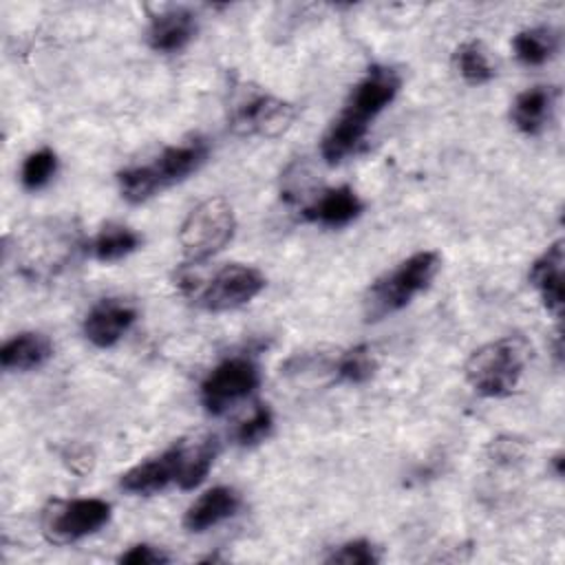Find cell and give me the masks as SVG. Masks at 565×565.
Segmentation results:
<instances>
[{
	"mask_svg": "<svg viewBox=\"0 0 565 565\" xmlns=\"http://www.w3.org/2000/svg\"><path fill=\"white\" fill-rule=\"evenodd\" d=\"M439 254L433 249L417 252L402 260L395 269L377 278L364 296V316L369 322H377L399 309H404L417 294H422L439 269Z\"/></svg>",
	"mask_w": 565,
	"mask_h": 565,
	"instance_id": "7a4b0ae2",
	"label": "cell"
},
{
	"mask_svg": "<svg viewBox=\"0 0 565 565\" xmlns=\"http://www.w3.org/2000/svg\"><path fill=\"white\" fill-rule=\"evenodd\" d=\"M241 508V494L230 486H214L205 490L183 516V525L190 532H205L221 521L234 516Z\"/></svg>",
	"mask_w": 565,
	"mask_h": 565,
	"instance_id": "5bb4252c",
	"label": "cell"
},
{
	"mask_svg": "<svg viewBox=\"0 0 565 565\" xmlns=\"http://www.w3.org/2000/svg\"><path fill=\"white\" fill-rule=\"evenodd\" d=\"M188 441H179L163 450L157 457H150L130 470H126L119 479V486L130 494H157L170 486H179L183 461H185Z\"/></svg>",
	"mask_w": 565,
	"mask_h": 565,
	"instance_id": "9c48e42d",
	"label": "cell"
},
{
	"mask_svg": "<svg viewBox=\"0 0 565 565\" xmlns=\"http://www.w3.org/2000/svg\"><path fill=\"white\" fill-rule=\"evenodd\" d=\"M57 170V157L51 148H40L26 154L22 170H20V181L26 190L35 192L42 190L55 174Z\"/></svg>",
	"mask_w": 565,
	"mask_h": 565,
	"instance_id": "cb8c5ba5",
	"label": "cell"
},
{
	"mask_svg": "<svg viewBox=\"0 0 565 565\" xmlns=\"http://www.w3.org/2000/svg\"><path fill=\"white\" fill-rule=\"evenodd\" d=\"M455 68L468 84H486L494 77V66L479 40H468L455 49Z\"/></svg>",
	"mask_w": 565,
	"mask_h": 565,
	"instance_id": "44dd1931",
	"label": "cell"
},
{
	"mask_svg": "<svg viewBox=\"0 0 565 565\" xmlns=\"http://www.w3.org/2000/svg\"><path fill=\"white\" fill-rule=\"evenodd\" d=\"M552 466H554L556 477H561V475H563V455H556V457L552 459Z\"/></svg>",
	"mask_w": 565,
	"mask_h": 565,
	"instance_id": "83f0119b",
	"label": "cell"
},
{
	"mask_svg": "<svg viewBox=\"0 0 565 565\" xmlns=\"http://www.w3.org/2000/svg\"><path fill=\"white\" fill-rule=\"evenodd\" d=\"M556 104V88L552 86H532L516 95L510 108L512 124L525 135H539L552 119Z\"/></svg>",
	"mask_w": 565,
	"mask_h": 565,
	"instance_id": "2e32d148",
	"label": "cell"
},
{
	"mask_svg": "<svg viewBox=\"0 0 565 565\" xmlns=\"http://www.w3.org/2000/svg\"><path fill=\"white\" fill-rule=\"evenodd\" d=\"M119 563H124V565H163V563H170V554H166L161 547H154L148 543H137L119 556Z\"/></svg>",
	"mask_w": 565,
	"mask_h": 565,
	"instance_id": "4316f807",
	"label": "cell"
},
{
	"mask_svg": "<svg viewBox=\"0 0 565 565\" xmlns=\"http://www.w3.org/2000/svg\"><path fill=\"white\" fill-rule=\"evenodd\" d=\"M137 320V307L121 298H106L97 302L84 318V335L99 349L115 347Z\"/></svg>",
	"mask_w": 565,
	"mask_h": 565,
	"instance_id": "30bf717a",
	"label": "cell"
},
{
	"mask_svg": "<svg viewBox=\"0 0 565 565\" xmlns=\"http://www.w3.org/2000/svg\"><path fill=\"white\" fill-rule=\"evenodd\" d=\"M110 521V503L104 499H55L42 510V534L49 543L68 545L95 534Z\"/></svg>",
	"mask_w": 565,
	"mask_h": 565,
	"instance_id": "277c9868",
	"label": "cell"
},
{
	"mask_svg": "<svg viewBox=\"0 0 565 565\" xmlns=\"http://www.w3.org/2000/svg\"><path fill=\"white\" fill-rule=\"evenodd\" d=\"M271 428H274L271 411L267 406L258 404L254 408V413L236 426L234 439H236L238 446H256V444H260V441H265L269 437Z\"/></svg>",
	"mask_w": 565,
	"mask_h": 565,
	"instance_id": "d4e9b609",
	"label": "cell"
},
{
	"mask_svg": "<svg viewBox=\"0 0 565 565\" xmlns=\"http://www.w3.org/2000/svg\"><path fill=\"white\" fill-rule=\"evenodd\" d=\"M399 86L402 77L395 68L375 64L351 88L347 104L338 117L369 132V124L395 99Z\"/></svg>",
	"mask_w": 565,
	"mask_h": 565,
	"instance_id": "8992f818",
	"label": "cell"
},
{
	"mask_svg": "<svg viewBox=\"0 0 565 565\" xmlns=\"http://www.w3.org/2000/svg\"><path fill=\"white\" fill-rule=\"evenodd\" d=\"M141 245V236L126 225L108 223L97 232V236L90 241V254L99 263H115L132 254Z\"/></svg>",
	"mask_w": 565,
	"mask_h": 565,
	"instance_id": "ac0fdd59",
	"label": "cell"
},
{
	"mask_svg": "<svg viewBox=\"0 0 565 565\" xmlns=\"http://www.w3.org/2000/svg\"><path fill=\"white\" fill-rule=\"evenodd\" d=\"M119 192L128 203H143L161 192L159 181L154 179L150 166H132L117 174Z\"/></svg>",
	"mask_w": 565,
	"mask_h": 565,
	"instance_id": "603a6c76",
	"label": "cell"
},
{
	"mask_svg": "<svg viewBox=\"0 0 565 565\" xmlns=\"http://www.w3.org/2000/svg\"><path fill=\"white\" fill-rule=\"evenodd\" d=\"M218 455V441L216 437H201L196 441H188L185 448V463L181 472L179 488L181 490H192L196 488L210 472L214 459Z\"/></svg>",
	"mask_w": 565,
	"mask_h": 565,
	"instance_id": "ffe728a7",
	"label": "cell"
},
{
	"mask_svg": "<svg viewBox=\"0 0 565 565\" xmlns=\"http://www.w3.org/2000/svg\"><path fill=\"white\" fill-rule=\"evenodd\" d=\"M296 119V108L274 95L256 93L234 108L232 126L243 135L280 137Z\"/></svg>",
	"mask_w": 565,
	"mask_h": 565,
	"instance_id": "ba28073f",
	"label": "cell"
},
{
	"mask_svg": "<svg viewBox=\"0 0 565 565\" xmlns=\"http://www.w3.org/2000/svg\"><path fill=\"white\" fill-rule=\"evenodd\" d=\"M514 55L525 66L545 64L558 49V35L550 26H532L523 29L512 40Z\"/></svg>",
	"mask_w": 565,
	"mask_h": 565,
	"instance_id": "d6986e66",
	"label": "cell"
},
{
	"mask_svg": "<svg viewBox=\"0 0 565 565\" xmlns=\"http://www.w3.org/2000/svg\"><path fill=\"white\" fill-rule=\"evenodd\" d=\"M265 287V276L249 265H225L196 294V302L207 311H230L254 300Z\"/></svg>",
	"mask_w": 565,
	"mask_h": 565,
	"instance_id": "52a82bcc",
	"label": "cell"
},
{
	"mask_svg": "<svg viewBox=\"0 0 565 565\" xmlns=\"http://www.w3.org/2000/svg\"><path fill=\"white\" fill-rule=\"evenodd\" d=\"M53 358V342L38 331H24L2 344L0 362L7 371H33Z\"/></svg>",
	"mask_w": 565,
	"mask_h": 565,
	"instance_id": "e0dca14e",
	"label": "cell"
},
{
	"mask_svg": "<svg viewBox=\"0 0 565 565\" xmlns=\"http://www.w3.org/2000/svg\"><path fill=\"white\" fill-rule=\"evenodd\" d=\"M210 148L203 139H192L188 143L168 146L150 166L154 179L159 181L161 190L188 179L207 161Z\"/></svg>",
	"mask_w": 565,
	"mask_h": 565,
	"instance_id": "7c38bea8",
	"label": "cell"
},
{
	"mask_svg": "<svg viewBox=\"0 0 565 565\" xmlns=\"http://www.w3.org/2000/svg\"><path fill=\"white\" fill-rule=\"evenodd\" d=\"M236 216L227 199L210 196L194 205L179 227V245L188 263H203L218 254L234 236Z\"/></svg>",
	"mask_w": 565,
	"mask_h": 565,
	"instance_id": "3957f363",
	"label": "cell"
},
{
	"mask_svg": "<svg viewBox=\"0 0 565 565\" xmlns=\"http://www.w3.org/2000/svg\"><path fill=\"white\" fill-rule=\"evenodd\" d=\"M563 263L565 249L558 238L532 263L530 269V282L536 287L545 309L556 318H561L563 311Z\"/></svg>",
	"mask_w": 565,
	"mask_h": 565,
	"instance_id": "4fadbf2b",
	"label": "cell"
},
{
	"mask_svg": "<svg viewBox=\"0 0 565 565\" xmlns=\"http://www.w3.org/2000/svg\"><path fill=\"white\" fill-rule=\"evenodd\" d=\"M364 210L362 199L349 185L322 190L309 205L302 207V216L324 227H344L355 221Z\"/></svg>",
	"mask_w": 565,
	"mask_h": 565,
	"instance_id": "8fae6325",
	"label": "cell"
},
{
	"mask_svg": "<svg viewBox=\"0 0 565 565\" xmlns=\"http://www.w3.org/2000/svg\"><path fill=\"white\" fill-rule=\"evenodd\" d=\"M260 382L258 364L252 358L234 355L216 364L201 384V404L210 415L227 413L245 399Z\"/></svg>",
	"mask_w": 565,
	"mask_h": 565,
	"instance_id": "5b68a950",
	"label": "cell"
},
{
	"mask_svg": "<svg viewBox=\"0 0 565 565\" xmlns=\"http://www.w3.org/2000/svg\"><path fill=\"white\" fill-rule=\"evenodd\" d=\"M530 353L532 347L523 335L492 340L470 353L463 366L466 380L483 397H505L516 388Z\"/></svg>",
	"mask_w": 565,
	"mask_h": 565,
	"instance_id": "6da1fadb",
	"label": "cell"
},
{
	"mask_svg": "<svg viewBox=\"0 0 565 565\" xmlns=\"http://www.w3.org/2000/svg\"><path fill=\"white\" fill-rule=\"evenodd\" d=\"M380 550L366 541V539H355L347 541L338 547L331 550L327 556V563H342V565H375L380 563Z\"/></svg>",
	"mask_w": 565,
	"mask_h": 565,
	"instance_id": "484cf974",
	"label": "cell"
},
{
	"mask_svg": "<svg viewBox=\"0 0 565 565\" xmlns=\"http://www.w3.org/2000/svg\"><path fill=\"white\" fill-rule=\"evenodd\" d=\"M196 33V15L190 9L174 7L152 18L148 26V44L159 53L181 51Z\"/></svg>",
	"mask_w": 565,
	"mask_h": 565,
	"instance_id": "9a60e30c",
	"label": "cell"
},
{
	"mask_svg": "<svg viewBox=\"0 0 565 565\" xmlns=\"http://www.w3.org/2000/svg\"><path fill=\"white\" fill-rule=\"evenodd\" d=\"M377 362L373 349L369 344H355L353 349L344 351L335 364L338 382L347 384H364L375 375Z\"/></svg>",
	"mask_w": 565,
	"mask_h": 565,
	"instance_id": "7402d4cb",
	"label": "cell"
}]
</instances>
